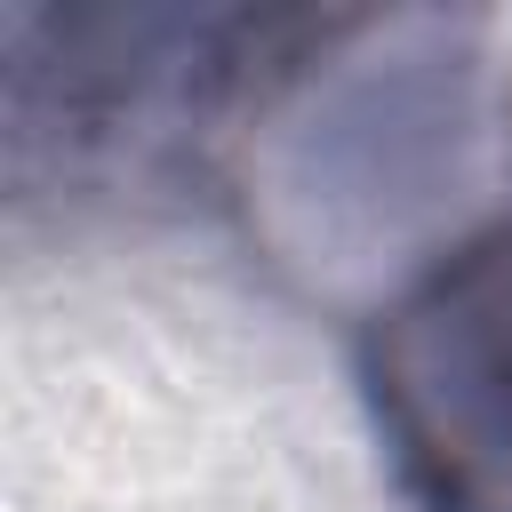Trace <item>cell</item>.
I'll use <instances>...</instances> for the list:
<instances>
[{
    "label": "cell",
    "instance_id": "cell-2",
    "mask_svg": "<svg viewBox=\"0 0 512 512\" xmlns=\"http://www.w3.org/2000/svg\"><path fill=\"white\" fill-rule=\"evenodd\" d=\"M352 384L408 512H512V200L368 304Z\"/></svg>",
    "mask_w": 512,
    "mask_h": 512
},
{
    "label": "cell",
    "instance_id": "cell-1",
    "mask_svg": "<svg viewBox=\"0 0 512 512\" xmlns=\"http://www.w3.org/2000/svg\"><path fill=\"white\" fill-rule=\"evenodd\" d=\"M368 16H184V8H16L0 32L8 176H184L232 120L312 88Z\"/></svg>",
    "mask_w": 512,
    "mask_h": 512
}]
</instances>
